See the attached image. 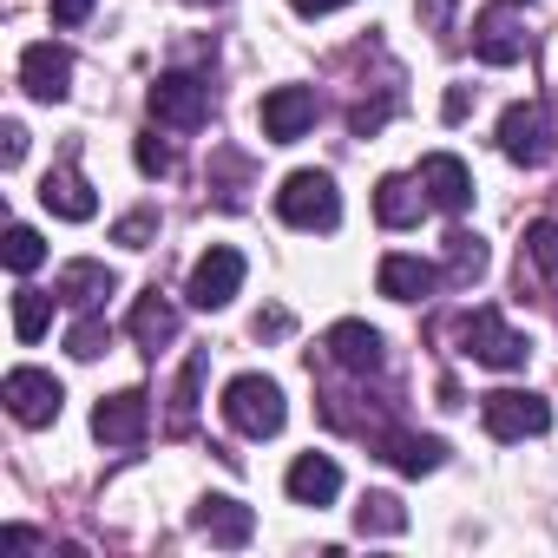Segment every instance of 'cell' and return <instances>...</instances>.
I'll use <instances>...</instances> for the list:
<instances>
[{
  "mask_svg": "<svg viewBox=\"0 0 558 558\" xmlns=\"http://www.w3.org/2000/svg\"><path fill=\"white\" fill-rule=\"evenodd\" d=\"M243 250H230V243H210L197 263H191V283H184V296H191V310H223L236 290H243Z\"/></svg>",
  "mask_w": 558,
  "mask_h": 558,
  "instance_id": "8992f818",
  "label": "cell"
},
{
  "mask_svg": "<svg viewBox=\"0 0 558 558\" xmlns=\"http://www.w3.org/2000/svg\"><path fill=\"white\" fill-rule=\"evenodd\" d=\"M40 204L53 210V217H66V223H86L93 210H99V197H93V184L80 178V165L66 158L60 171H47V184H40Z\"/></svg>",
  "mask_w": 558,
  "mask_h": 558,
  "instance_id": "d6986e66",
  "label": "cell"
},
{
  "mask_svg": "<svg viewBox=\"0 0 558 558\" xmlns=\"http://www.w3.org/2000/svg\"><path fill=\"white\" fill-rule=\"evenodd\" d=\"M151 236H158V210H132L112 223V243H125V250H145Z\"/></svg>",
  "mask_w": 558,
  "mask_h": 558,
  "instance_id": "4dcf8cb0",
  "label": "cell"
},
{
  "mask_svg": "<svg viewBox=\"0 0 558 558\" xmlns=\"http://www.w3.org/2000/svg\"><path fill=\"white\" fill-rule=\"evenodd\" d=\"M525 263L545 276V283H558V223H551V217L525 223Z\"/></svg>",
  "mask_w": 558,
  "mask_h": 558,
  "instance_id": "83f0119b",
  "label": "cell"
},
{
  "mask_svg": "<svg viewBox=\"0 0 558 558\" xmlns=\"http://www.w3.org/2000/svg\"><path fill=\"white\" fill-rule=\"evenodd\" d=\"M145 427H151V395H145V388L106 395V401L93 408V434H99L106 447H138V440H145Z\"/></svg>",
  "mask_w": 558,
  "mask_h": 558,
  "instance_id": "9c48e42d",
  "label": "cell"
},
{
  "mask_svg": "<svg viewBox=\"0 0 558 558\" xmlns=\"http://www.w3.org/2000/svg\"><path fill=\"white\" fill-rule=\"evenodd\" d=\"M283 486H290V499H296V506H329V499L342 493V466H336L329 453H296Z\"/></svg>",
  "mask_w": 558,
  "mask_h": 558,
  "instance_id": "ffe728a7",
  "label": "cell"
},
{
  "mask_svg": "<svg viewBox=\"0 0 558 558\" xmlns=\"http://www.w3.org/2000/svg\"><path fill=\"white\" fill-rule=\"evenodd\" d=\"M296 14H310V21H323V14H336V8H355V0H290Z\"/></svg>",
  "mask_w": 558,
  "mask_h": 558,
  "instance_id": "836d02e7",
  "label": "cell"
},
{
  "mask_svg": "<svg viewBox=\"0 0 558 558\" xmlns=\"http://www.w3.org/2000/svg\"><path fill=\"white\" fill-rule=\"evenodd\" d=\"M480 421L493 440H532L551 427V401H538L532 388H493V395H480Z\"/></svg>",
  "mask_w": 558,
  "mask_h": 558,
  "instance_id": "277c9868",
  "label": "cell"
},
{
  "mask_svg": "<svg viewBox=\"0 0 558 558\" xmlns=\"http://www.w3.org/2000/svg\"><path fill=\"white\" fill-rule=\"evenodd\" d=\"M125 329H132V342L145 349V355H158L171 336H178V310L158 296V290H145L138 303H132V316H125Z\"/></svg>",
  "mask_w": 558,
  "mask_h": 558,
  "instance_id": "7402d4cb",
  "label": "cell"
},
{
  "mask_svg": "<svg viewBox=\"0 0 558 558\" xmlns=\"http://www.w3.org/2000/svg\"><path fill=\"white\" fill-rule=\"evenodd\" d=\"M53 303L60 296H47V290H14V336L21 342H40L53 329Z\"/></svg>",
  "mask_w": 558,
  "mask_h": 558,
  "instance_id": "d4e9b609",
  "label": "cell"
},
{
  "mask_svg": "<svg viewBox=\"0 0 558 558\" xmlns=\"http://www.w3.org/2000/svg\"><path fill=\"white\" fill-rule=\"evenodd\" d=\"M256 336H290V316H283V310H269V316H256Z\"/></svg>",
  "mask_w": 558,
  "mask_h": 558,
  "instance_id": "e575fe53",
  "label": "cell"
},
{
  "mask_svg": "<svg viewBox=\"0 0 558 558\" xmlns=\"http://www.w3.org/2000/svg\"><path fill=\"white\" fill-rule=\"evenodd\" d=\"M506 8H512V0H506Z\"/></svg>",
  "mask_w": 558,
  "mask_h": 558,
  "instance_id": "f35d334b",
  "label": "cell"
},
{
  "mask_svg": "<svg viewBox=\"0 0 558 558\" xmlns=\"http://www.w3.org/2000/svg\"><path fill=\"white\" fill-rule=\"evenodd\" d=\"M119 290V276L106 269V263H93V256H80V263H66L60 276H53V296L66 303V310H99V296H112Z\"/></svg>",
  "mask_w": 558,
  "mask_h": 558,
  "instance_id": "ac0fdd59",
  "label": "cell"
},
{
  "mask_svg": "<svg viewBox=\"0 0 558 558\" xmlns=\"http://www.w3.org/2000/svg\"><path fill=\"white\" fill-rule=\"evenodd\" d=\"M223 421L250 440H269V434H283L290 408H283V388H276L269 375H236L223 388Z\"/></svg>",
  "mask_w": 558,
  "mask_h": 558,
  "instance_id": "3957f363",
  "label": "cell"
},
{
  "mask_svg": "<svg viewBox=\"0 0 558 558\" xmlns=\"http://www.w3.org/2000/svg\"><path fill=\"white\" fill-rule=\"evenodd\" d=\"M0 401H8V414H14L21 427H53L66 388H60L47 368H8V381H0Z\"/></svg>",
  "mask_w": 558,
  "mask_h": 558,
  "instance_id": "5b68a950",
  "label": "cell"
},
{
  "mask_svg": "<svg viewBox=\"0 0 558 558\" xmlns=\"http://www.w3.org/2000/svg\"><path fill=\"white\" fill-rule=\"evenodd\" d=\"M355 525H362L368 538H401V532H408V506H401L395 493H362Z\"/></svg>",
  "mask_w": 558,
  "mask_h": 558,
  "instance_id": "603a6c76",
  "label": "cell"
},
{
  "mask_svg": "<svg viewBox=\"0 0 558 558\" xmlns=\"http://www.w3.org/2000/svg\"><path fill=\"white\" fill-rule=\"evenodd\" d=\"M21 86H27L40 106H60V99L73 93V53L53 47V40H34V47L21 53Z\"/></svg>",
  "mask_w": 558,
  "mask_h": 558,
  "instance_id": "8fae6325",
  "label": "cell"
},
{
  "mask_svg": "<svg viewBox=\"0 0 558 558\" xmlns=\"http://www.w3.org/2000/svg\"><path fill=\"white\" fill-rule=\"evenodd\" d=\"M421 210H427L421 178H381V184H375V217H381L388 230H414Z\"/></svg>",
  "mask_w": 558,
  "mask_h": 558,
  "instance_id": "44dd1931",
  "label": "cell"
},
{
  "mask_svg": "<svg viewBox=\"0 0 558 558\" xmlns=\"http://www.w3.org/2000/svg\"><path fill=\"white\" fill-rule=\"evenodd\" d=\"M323 349H329V362L349 368V375H381V368H388L381 336H375L368 323H336V329L323 336Z\"/></svg>",
  "mask_w": 558,
  "mask_h": 558,
  "instance_id": "9a60e30c",
  "label": "cell"
},
{
  "mask_svg": "<svg viewBox=\"0 0 558 558\" xmlns=\"http://www.w3.org/2000/svg\"><path fill=\"white\" fill-rule=\"evenodd\" d=\"M421 191H427L434 210L460 217V210L473 204V171H466L453 151H427V158H421Z\"/></svg>",
  "mask_w": 558,
  "mask_h": 558,
  "instance_id": "5bb4252c",
  "label": "cell"
},
{
  "mask_svg": "<svg viewBox=\"0 0 558 558\" xmlns=\"http://www.w3.org/2000/svg\"><path fill=\"white\" fill-rule=\"evenodd\" d=\"M440 112H447V119H466V86H453V93H447V106H440Z\"/></svg>",
  "mask_w": 558,
  "mask_h": 558,
  "instance_id": "8d00e7d4",
  "label": "cell"
},
{
  "mask_svg": "<svg viewBox=\"0 0 558 558\" xmlns=\"http://www.w3.org/2000/svg\"><path fill=\"white\" fill-rule=\"evenodd\" d=\"M151 119L171 125V132L210 125V80H197V73H165V80L151 86Z\"/></svg>",
  "mask_w": 558,
  "mask_h": 558,
  "instance_id": "52a82bcc",
  "label": "cell"
},
{
  "mask_svg": "<svg viewBox=\"0 0 558 558\" xmlns=\"http://www.w3.org/2000/svg\"><path fill=\"white\" fill-rule=\"evenodd\" d=\"M21 158H27V125L8 119V125H0V165H21Z\"/></svg>",
  "mask_w": 558,
  "mask_h": 558,
  "instance_id": "1f68e13d",
  "label": "cell"
},
{
  "mask_svg": "<svg viewBox=\"0 0 558 558\" xmlns=\"http://www.w3.org/2000/svg\"><path fill=\"white\" fill-rule=\"evenodd\" d=\"M375 453L388 460V466H401V473H434L440 460H447V440H434V434H408V427H381L375 434Z\"/></svg>",
  "mask_w": 558,
  "mask_h": 558,
  "instance_id": "2e32d148",
  "label": "cell"
},
{
  "mask_svg": "<svg viewBox=\"0 0 558 558\" xmlns=\"http://www.w3.org/2000/svg\"><path fill=\"white\" fill-rule=\"evenodd\" d=\"M499 151H506L512 165H525V171L551 165V119H545V106H532V99L506 106V112H499Z\"/></svg>",
  "mask_w": 558,
  "mask_h": 558,
  "instance_id": "ba28073f",
  "label": "cell"
},
{
  "mask_svg": "<svg viewBox=\"0 0 558 558\" xmlns=\"http://www.w3.org/2000/svg\"><path fill=\"white\" fill-rule=\"evenodd\" d=\"M473 53H480L486 66H519V60H525V34H519V21H512L506 8H486V14L473 21Z\"/></svg>",
  "mask_w": 558,
  "mask_h": 558,
  "instance_id": "e0dca14e",
  "label": "cell"
},
{
  "mask_svg": "<svg viewBox=\"0 0 558 558\" xmlns=\"http://www.w3.org/2000/svg\"><path fill=\"white\" fill-rule=\"evenodd\" d=\"M421 14H427L434 27H447V21H453V0H421Z\"/></svg>",
  "mask_w": 558,
  "mask_h": 558,
  "instance_id": "d590c367",
  "label": "cell"
},
{
  "mask_svg": "<svg viewBox=\"0 0 558 558\" xmlns=\"http://www.w3.org/2000/svg\"><path fill=\"white\" fill-rule=\"evenodd\" d=\"M47 8H53V21H60V27H80V21L99 8V0H47Z\"/></svg>",
  "mask_w": 558,
  "mask_h": 558,
  "instance_id": "d6a6232c",
  "label": "cell"
},
{
  "mask_svg": "<svg viewBox=\"0 0 558 558\" xmlns=\"http://www.w3.org/2000/svg\"><path fill=\"white\" fill-rule=\"evenodd\" d=\"M0 256H8V269H14V276H34V269L47 263V243H40V230H34V223H8V243H0Z\"/></svg>",
  "mask_w": 558,
  "mask_h": 558,
  "instance_id": "4316f807",
  "label": "cell"
},
{
  "mask_svg": "<svg viewBox=\"0 0 558 558\" xmlns=\"http://www.w3.org/2000/svg\"><path fill=\"white\" fill-rule=\"evenodd\" d=\"M276 217L290 230H336L342 223V191L329 171H290L276 191Z\"/></svg>",
  "mask_w": 558,
  "mask_h": 558,
  "instance_id": "7a4b0ae2",
  "label": "cell"
},
{
  "mask_svg": "<svg viewBox=\"0 0 558 558\" xmlns=\"http://www.w3.org/2000/svg\"><path fill=\"white\" fill-rule=\"evenodd\" d=\"M453 336H460V355L480 362V368H525V355H532V342L499 310H466L453 323Z\"/></svg>",
  "mask_w": 558,
  "mask_h": 558,
  "instance_id": "6da1fadb",
  "label": "cell"
},
{
  "mask_svg": "<svg viewBox=\"0 0 558 558\" xmlns=\"http://www.w3.org/2000/svg\"><path fill=\"white\" fill-rule=\"evenodd\" d=\"M440 283H447L440 263H421V256H408V250L381 256V269H375V290H381L388 303H427Z\"/></svg>",
  "mask_w": 558,
  "mask_h": 558,
  "instance_id": "7c38bea8",
  "label": "cell"
},
{
  "mask_svg": "<svg viewBox=\"0 0 558 558\" xmlns=\"http://www.w3.org/2000/svg\"><path fill=\"white\" fill-rule=\"evenodd\" d=\"M440 276H447L453 290L480 283V276H486V243H480L473 230H453V236H447V269H440Z\"/></svg>",
  "mask_w": 558,
  "mask_h": 558,
  "instance_id": "cb8c5ba5",
  "label": "cell"
},
{
  "mask_svg": "<svg viewBox=\"0 0 558 558\" xmlns=\"http://www.w3.org/2000/svg\"><path fill=\"white\" fill-rule=\"evenodd\" d=\"M316 93L310 86H276V93H263V138L269 145H296L310 125H316Z\"/></svg>",
  "mask_w": 558,
  "mask_h": 558,
  "instance_id": "30bf717a",
  "label": "cell"
},
{
  "mask_svg": "<svg viewBox=\"0 0 558 558\" xmlns=\"http://www.w3.org/2000/svg\"><path fill=\"white\" fill-rule=\"evenodd\" d=\"M191 525H197L210 545H223V551H236V545L256 538V512H250L243 499H223V493L197 499V506H191Z\"/></svg>",
  "mask_w": 558,
  "mask_h": 558,
  "instance_id": "4fadbf2b",
  "label": "cell"
},
{
  "mask_svg": "<svg viewBox=\"0 0 558 558\" xmlns=\"http://www.w3.org/2000/svg\"><path fill=\"white\" fill-rule=\"evenodd\" d=\"M106 349H112V323H106L99 310H86V316L66 329V355H73V362H99Z\"/></svg>",
  "mask_w": 558,
  "mask_h": 558,
  "instance_id": "484cf974",
  "label": "cell"
},
{
  "mask_svg": "<svg viewBox=\"0 0 558 558\" xmlns=\"http://www.w3.org/2000/svg\"><path fill=\"white\" fill-rule=\"evenodd\" d=\"M204 368H210V362H204V355H191V362H184V375H178V401H171V427H178V434H184V427H191V414H197V381H204Z\"/></svg>",
  "mask_w": 558,
  "mask_h": 558,
  "instance_id": "f1b7e54d",
  "label": "cell"
},
{
  "mask_svg": "<svg viewBox=\"0 0 558 558\" xmlns=\"http://www.w3.org/2000/svg\"><path fill=\"white\" fill-rule=\"evenodd\" d=\"M138 171H145V178H171V171H178V151H171L158 132H145V138H138Z\"/></svg>",
  "mask_w": 558,
  "mask_h": 558,
  "instance_id": "f546056e",
  "label": "cell"
},
{
  "mask_svg": "<svg viewBox=\"0 0 558 558\" xmlns=\"http://www.w3.org/2000/svg\"><path fill=\"white\" fill-rule=\"evenodd\" d=\"M191 8H223V0H191Z\"/></svg>",
  "mask_w": 558,
  "mask_h": 558,
  "instance_id": "74e56055",
  "label": "cell"
}]
</instances>
